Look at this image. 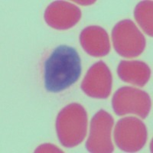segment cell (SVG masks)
<instances>
[{"label":"cell","mask_w":153,"mask_h":153,"mask_svg":"<svg viewBox=\"0 0 153 153\" xmlns=\"http://www.w3.org/2000/svg\"><path fill=\"white\" fill-rule=\"evenodd\" d=\"M113 47L117 54L123 57H136L146 47V38L136 24L129 19L117 23L112 31Z\"/></svg>","instance_id":"3957f363"},{"label":"cell","mask_w":153,"mask_h":153,"mask_svg":"<svg viewBox=\"0 0 153 153\" xmlns=\"http://www.w3.org/2000/svg\"><path fill=\"white\" fill-rule=\"evenodd\" d=\"M80 42L86 52L93 57H103L109 54L110 39L106 30L100 26H89L81 31Z\"/></svg>","instance_id":"9c48e42d"},{"label":"cell","mask_w":153,"mask_h":153,"mask_svg":"<svg viewBox=\"0 0 153 153\" xmlns=\"http://www.w3.org/2000/svg\"><path fill=\"white\" fill-rule=\"evenodd\" d=\"M114 140L118 148L126 152L141 150L147 140V129L142 120L129 117L117 122L114 129Z\"/></svg>","instance_id":"5b68a950"},{"label":"cell","mask_w":153,"mask_h":153,"mask_svg":"<svg viewBox=\"0 0 153 153\" xmlns=\"http://www.w3.org/2000/svg\"><path fill=\"white\" fill-rule=\"evenodd\" d=\"M87 114L84 106L71 103L60 111L56 120V131L60 143L67 148L80 144L87 135Z\"/></svg>","instance_id":"7a4b0ae2"},{"label":"cell","mask_w":153,"mask_h":153,"mask_svg":"<svg viewBox=\"0 0 153 153\" xmlns=\"http://www.w3.org/2000/svg\"><path fill=\"white\" fill-rule=\"evenodd\" d=\"M81 18V11L76 5L65 1L51 3L45 12V20L51 28L65 30L74 26Z\"/></svg>","instance_id":"ba28073f"},{"label":"cell","mask_w":153,"mask_h":153,"mask_svg":"<svg viewBox=\"0 0 153 153\" xmlns=\"http://www.w3.org/2000/svg\"><path fill=\"white\" fill-rule=\"evenodd\" d=\"M113 78L110 69L103 61H100L88 70L81 83L82 91L96 99H106L112 90Z\"/></svg>","instance_id":"52a82bcc"},{"label":"cell","mask_w":153,"mask_h":153,"mask_svg":"<svg viewBox=\"0 0 153 153\" xmlns=\"http://www.w3.org/2000/svg\"><path fill=\"white\" fill-rule=\"evenodd\" d=\"M152 1H143L136 5L134 17L142 29L149 36H152Z\"/></svg>","instance_id":"8fae6325"},{"label":"cell","mask_w":153,"mask_h":153,"mask_svg":"<svg viewBox=\"0 0 153 153\" xmlns=\"http://www.w3.org/2000/svg\"><path fill=\"white\" fill-rule=\"evenodd\" d=\"M114 120L109 113L100 110L93 117L86 148L90 152H113L111 132Z\"/></svg>","instance_id":"8992f818"},{"label":"cell","mask_w":153,"mask_h":153,"mask_svg":"<svg viewBox=\"0 0 153 153\" xmlns=\"http://www.w3.org/2000/svg\"><path fill=\"white\" fill-rule=\"evenodd\" d=\"M35 152H61L62 151H61V149L56 147L55 146H53V145L51 144H44L42 146H39L38 149H36L35 150Z\"/></svg>","instance_id":"7c38bea8"},{"label":"cell","mask_w":153,"mask_h":153,"mask_svg":"<svg viewBox=\"0 0 153 153\" xmlns=\"http://www.w3.org/2000/svg\"><path fill=\"white\" fill-rule=\"evenodd\" d=\"M81 60L74 48H55L44 65V84L48 91L59 93L73 85L81 74Z\"/></svg>","instance_id":"6da1fadb"},{"label":"cell","mask_w":153,"mask_h":153,"mask_svg":"<svg viewBox=\"0 0 153 153\" xmlns=\"http://www.w3.org/2000/svg\"><path fill=\"white\" fill-rule=\"evenodd\" d=\"M120 78L138 87H144L151 76V69L141 61H121L117 68Z\"/></svg>","instance_id":"30bf717a"},{"label":"cell","mask_w":153,"mask_h":153,"mask_svg":"<svg viewBox=\"0 0 153 153\" xmlns=\"http://www.w3.org/2000/svg\"><path fill=\"white\" fill-rule=\"evenodd\" d=\"M112 106L118 116L133 113L146 119L151 110L152 101L149 95L145 91L133 87H123L114 94Z\"/></svg>","instance_id":"277c9868"}]
</instances>
